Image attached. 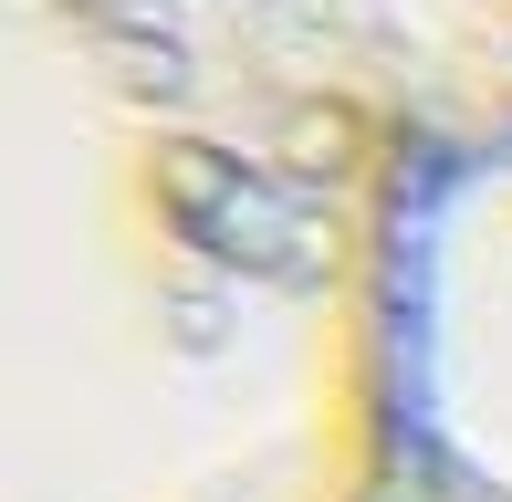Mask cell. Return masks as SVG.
Wrapping results in <instances>:
<instances>
[{
  "instance_id": "1",
  "label": "cell",
  "mask_w": 512,
  "mask_h": 502,
  "mask_svg": "<svg viewBox=\"0 0 512 502\" xmlns=\"http://www.w3.org/2000/svg\"><path fill=\"white\" fill-rule=\"evenodd\" d=\"M418 189L304 0H0V502H387Z\"/></svg>"
},
{
  "instance_id": "3",
  "label": "cell",
  "mask_w": 512,
  "mask_h": 502,
  "mask_svg": "<svg viewBox=\"0 0 512 502\" xmlns=\"http://www.w3.org/2000/svg\"><path fill=\"white\" fill-rule=\"evenodd\" d=\"M304 11L398 105L429 168L512 136V0H304Z\"/></svg>"
},
{
  "instance_id": "2",
  "label": "cell",
  "mask_w": 512,
  "mask_h": 502,
  "mask_svg": "<svg viewBox=\"0 0 512 502\" xmlns=\"http://www.w3.org/2000/svg\"><path fill=\"white\" fill-rule=\"evenodd\" d=\"M408 471L512 502V136L439 157L408 220Z\"/></svg>"
},
{
  "instance_id": "4",
  "label": "cell",
  "mask_w": 512,
  "mask_h": 502,
  "mask_svg": "<svg viewBox=\"0 0 512 502\" xmlns=\"http://www.w3.org/2000/svg\"><path fill=\"white\" fill-rule=\"evenodd\" d=\"M387 502H460V492H439V482H418V471H408V482L387 492Z\"/></svg>"
}]
</instances>
